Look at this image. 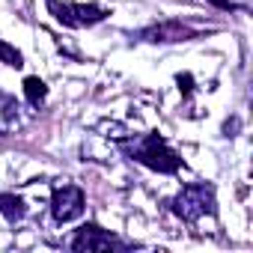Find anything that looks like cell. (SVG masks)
<instances>
[{
  "label": "cell",
  "instance_id": "1",
  "mask_svg": "<svg viewBox=\"0 0 253 253\" xmlns=\"http://www.w3.org/2000/svg\"><path fill=\"white\" fill-rule=\"evenodd\" d=\"M128 155L137 164H143V167H149L155 173H176L182 167V158L170 149V143L161 134H143V137H137L134 146L128 149Z\"/></svg>",
  "mask_w": 253,
  "mask_h": 253
},
{
  "label": "cell",
  "instance_id": "2",
  "mask_svg": "<svg viewBox=\"0 0 253 253\" xmlns=\"http://www.w3.org/2000/svg\"><path fill=\"white\" fill-rule=\"evenodd\" d=\"M214 206H217V203H214V188L206 185V182H191V185H185V188L173 197V203H170L173 214L182 217V220H188V223L200 220L203 214H214Z\"/></svg>",
  "mask_w": 253,
  "mask_h": 253
},
{
  "label": "cell",
  "instance_id": "3",
  "mask_svg": "<svg viewBox=\"0 0 253 253\" xmlns=\"http://www.w3.org/2000/svg\"><path fill=\"white\" fill-rule=\"evenodd\" d=\"M48 9L66 27H92V24H98L110 15L107 9L92 6V3H60V0H48Z\"/></svg>",
  "mask_w": 253,
  "mask_h": 253
},
{
  "label": "cell",
  "instance_id": "4",
  "mask_svg": "<svg viewBox=\"0 0 253 253\" xmlns=\"http://www.w3.org/2000/svg\"><path fill=\"white\" fill-rule=\"evenodd\" d=\"M84 206H86V194L78 185H63V188H54V194H51V217H54V223H69V220L81 217Z\"/></svg>",
  "mask_w": 253,
  "mask_h": 253
},
{
  "label": "cell",
  "instance_id": "5",
  "mask_svg": "<svg viewBox=\"0 0 253 253\" xmlns=\"http://www.w3.org/2000/svg\"><path fill=\"white\" fill-rule=\"evenodd\" d=\"M69 247L72 250H110V247H122V241L110 235L107 229H101L98 223H84L69 241Z\"/></svg>",
  "mask_w": 253,
  "mask_h": 253
},
{
  "label": "cell",
  "instance_id": "6",
  "mask_svg": "<svg viewBox=\"0 0 253 253\" xmlns=\"http://www.w3.org/2000/svg\"><path fill=\"white\" fill-rule=\"evenodd\" d=\"M197 33L182 24V21H164V24H152L146 30H140V39L143 42H161V45H170V42H185V39H194Z\"/></svg>",
  "mask_w": 253,
  "mask_h": 253
},
{
  "label": "cell",
  "instance_id": "7",
  "mask_svg": "<svg viewBox=\"0 0 253 253\" xmlns=\"http://www.w3.org/2000/svg\"><path fill=\"white\" fill-rule=\"evenodd\" d=\"M0 214H3L9 223H18L27 214V203L21 197H15V194H0Z\"/></svg>",
  "mask_w": 253,
  "mask_h": 253
},
{
  "label": "cell",
  "instance_id": "8",
  "mask_svg": "<svg viewBox=\"0 0 253 253\" xmlns=\"http://www.w3.org/2000/svg\"><path fill=\"white\" fill-rule=\"evenodd\" d=\"M24 95H27V101H30L33 107H39V104L48 98L45 81H42V78H27V81H24Z\"/></svg>",
  "mask_w": 253,
  "mask_h": 253
},
{
  "label": "cell",
  "instance_id": "9",
  "mask_svg": "<svg viewBox=\"0 0 253 253\" xmlns=\"http://www.w3.org/2000/svg\"><path fill=\"white\" fill-rule=\"evenodd\" d=\"M0 63H6V66H12V69H21V66H24V57H21L18 48H12L9 42L0 39Z\"/></svg>",
  "mask_w": 253,
  "mask_h": 253
},
{
  "label": "cell",
  "instance_id": "10",
  "mask_svg": "<svg viewBox=\"0 0 253 253\" xmlns=\"http://www.w3.org/2000/svg\"><path fill=\"white\" fill-rule=\"evenodd\" d=\"M211 6H217V9H232V0H209Z\"/></svg>",
  "mask_w": 253,
  "mask_h": 253
}]
</instances>
